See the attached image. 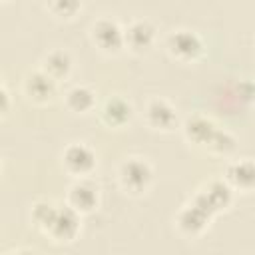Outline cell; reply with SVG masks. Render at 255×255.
I'll use <instances>...</instances> for the list:
<instances>
[{
	"mask_svg": "<svg viewBox=\"0 0 255 255\" xmlns=\"http://www.w3.org/2000/svg\"><path fill=\"white\" fill-rule=\"evenodd\" d=\"M133 116L131 104L122 96H112L102 106V120L110 128H122L126 126Z\"/></svg>",
	"mask_w": 255,
	"mask_h": 255,
	"instance_id": "ba28073f",
	"label": "cell"
},
{
	"mask_svg": "<svg viewBox=\"0 0 255 255\" xmlns=\"http://www.w3.org/2000/svg\"><path fill=\"white\" fill-rule=\"evenodd\" d=\"M68 199L78 213H88L98 205V187L90 181H76L70 187Z\"/></svg>",
	"mask_w": 255,
	"mask_h": 255,
	"instance_id": "30bf717a",
	"label": "cell"
},
{
	"mask_svg": "<svg viewBox=\"0 0 255 255\" xmlns=\"http://www.w3.org/2000/svg\"><path fill=\"white\" fill-rule=\"evenodd\" d=\"M145 118L147 122L155 128V129H171L175 124H177V116H175V110L165 102V100H151L147 104V110H145Z\"/></svg>",
	"mask_w": 255,
	"mask_h": 255,
	"instance_id": "7c38bea8",
	"label": "cell"
},
{
	"mask_svg": "<svg viewBox=\"0 0 255 255\" xmlns=\"http://www.w3.org/2000/svg\"><path fill=\"white\" fill-rule=\"evenodd\" d=\"M52 12L60 18H72L82 8V0H50Z\"/></svg>",
	"mask_w": 255,
	"mask_h": 255,
	"instance_id": "ac0fdd59",
	"label": "cell"
},
{
	"mask_svg": "<svg viewBox=\"0 0 255 255\" xmlns=\"http://www.w3.org/2000/svg\"><path fill=\"white\" fill-rule=\"evenodd\" d=\"M213 215L205 209V207H201L199 203H195V201H191V205H187V207H183L181 209V213H179V217H177V223H179V227L185 231V233H199V231H203V227L209 223V219H211Z\"/></svg>",
	"mask_w": 255,
	"mask_h": 255,
	"instance_id": "8fae6325",
	"label": "cell"
},
{
	"mask_svg": "<svg viewBox=\"0 0 255 255\" xmlns=\"http://www.w3.org/2000/svg\"><path fill=\"white\" fill-rule=\"evenodd\" d=\"M8 108H10V98H8L6 88H4L2 82H0V114H6Z\"/></svg>",
	"mask_w": 255,
	"mask_h": 255,
	"instance_id": "d6986e66",
	"label": "cell"
},
{
	"mask_svg": "<svg viewBox=\"0 0 255 255\" xmlns=\"http://www.w3.org/2000/svg\"><path fill=\"white\" fill-rule=\"evenodd\" d=\"M183 129H185V135H187L189 141L207 147V143H209V139L213 137L217 126H215L211 120H207V118L193 116V118H189V120L185 122V128H183Z\"/></svg>",
	"mask_w": 255,
	"mask_h": 255,
	"instance_id": "4fadbf2b",
	"label": "cell"
},
{
	"mask_svg": "<svg viewBox=\"0 0 255 255\" xmlns=\"http://www.w3.org/2000/svg\"><path fill=\"white\" fill-rule=\"evenodd\" d=\"M56 241H72L80 231V213L72 205L56 207L48 227L44 229Z\"/></svg>",
	"mask_w": 255,
	"mask_h": 255,
	"instance_id": "6da1fadb",
	"label": "cell"
},
{
	"mask_svg": "<svg viewBox=\"0 0 255 255\" xmlns=\"http://www.w3.org/2000/svg\"><path fill=\"white\" fill-rule=\"evenodd\" d=\"M66 104H68L70 110L84 114V112H90V110L94 108L96 96H94V92H92L90 88H86V86H74V88L66 94Z\"/></svg>",
	"mask_w": 255,
	"mask_h": 255,
	"instance_id": "2e32d148",
	"label": "cell"
},
{
	"mask_svg": "<svg viewBox=\"0 0 255 255\" xmlns=\"http://www.w3.org/2000/svg\"><path fill=\"white\" fill-rule=\"evenodd\" d=\"M24 90H26V94H28L34 102L44 104V102L52 100V96L56 94V80L50 78L44 70H40V72H34V74H30V76H26Z\"/></svg>",
	"mask_w": 255,
	"mask_h": 255,
	"instance_id": "9c48e42d",
	"label": "cell"
},
{
	"mask_svg": "<svg viewBox=\"0 0 255 255\" xmlns=\"http://www.w3.org/2000/svg\"><path fill=\"white\" fill-rule=\"evenodd\" d=\"M207 147H209L211 151H215V153H227V151H231V149L235 147V139H233V135H231L229 131L217 128L215 133H213V137L209 139Z\"/></svg>",
	"mask_w": 255,
	"mask_h": 255,
	"instance_id": "e0dca14e",
	"label": "cell"
},
{
	"mask_svg": "<svg viewBox=\"0 0 255 255\" xmlns=\"http://www.w3.org/2000/svg\"><path fill=\"white\" fill-rule=\"evenodd\" d=\"M227 179L239 187V189H251L253 185V179H255V169H253V163L249 159H243V161H237L233 165H229L227 169Z\"/></svg>",
	"mask_w": 255,
	"mask_h": 255,
	"instance_id": "9a60e30c",
	"label": "cell"
},
{
	"mask_svg": "<svg viewBox=\"0 0 255 255\" xmlns=\"http://www.w3.org/2000/svg\"><path fill=\"white\" fill-rule=\"evenodd\" d=\"M64 165L76 175H86L96 165V153L86 143H72L64 149Z\"/></svg>",
	"mask_w": 255,
	"mask_h": 255,
	"instance_id": "8992f818",
	"label": "cell"
},
{
	"mask_svg": "<svg viewBox=\"0 0 255 255\" xmlns=\"http://www.w3.org/2000/svg\"><path fill=\"white\" fill-rule=\"evenodd\" d=\"M92 38L104 52H120L124 48V30L110 18H102L94 24Z\"/></svg>",
	"mask_w": 255,
	"mask_h": 255,
	"instance_id": "5b68a950",
	"label": "cell"
},
{
	"mask_svg": "<svg viewBox=\"0 0 255 255\" xmlns=\"http://www.w3.org/2000/svg\"><path fill=\"white\" fill-rule=\"evenodd\" d=\"M195 203H199L201 207H205L211 215H215L217 211L225 209L231 203V187L223 181H209L195 197Z\"/></svg>",
	"mask_w": 255,
	"mask_h": 255,
	"instance_id": "277c9868",
	"label": "cell"
},
{
	"mask_svg": "<svg viewBox=\"0 0 255 255\" xmlns=\"http://www.w3.org/2000/svg\"><path fill=\"white\" fill-rule=\"evenodd\" d=\"M0 2H2V0H0Z\"/></svg>",
	"mask_w": 255,
	"mask_h": 255,
	"instance_id": "ffe728a7",
	"label": "cell"
},
{
	"mask_svg": "<svg viewBox=\"0 0 255 255\" xmlns=\"http://www.w3.org/2000/svg\"><path fill=\"white\" fill-rule=\"evenodd\" d=\"M167 50L173 58L189 62V60H195V58L201 56L203 42L191 30H175L167 36Z\"/></svg>",
	"mask_w": 255,
	"mask_h": 255,
	"instance_id": "3957f363",
	"label": "cell"
},
{
	"mask_svg": "<svg viewBox=\"0 0 255 255\" xmlns=\"http://www.w3.org/2000/svg\"><path fill=\"white\" fill-rule=\"evenodd\" d=\"M42 70H44L50 78H54V80L58 82V80H62V78H66V76L70 74V70H72V58H70V54L64 52V50H54V52H50V54L46 56Z\"/></svg>",
	"mask_w": 255,
	"mask_h": 255,
	"instance_id": "5bb4252c",
	"label": "cell"
},
{
	"mask_svg": "<svg viewBox=\"0 0 255 255\" xmlns=\"http://www.w3.org/2000/svg\"><path fill=\"white\" fill-rule=\"evenodd\" d=\"M155 28L145 20H135L124 30V46L133 52H145L153 44Z\"/></svg>",
	"mask_w": 255,
	"mask_h": 255,
	"instance_id": "52a82bcc",
	"label": "cell"
},
{
	"mask_svg": "<svg viewBox=\"0 0 255 255\" xmlns=\"http://www.w3.org/2000/svg\"><path fill=\"white\" fill-rule=\"evenodd\" d=\"M151 175H153V171H151L149 163L139 157H131V159L124 161L120 167V181L131 193L145 191L151 181Z\"/></svg>",
	"mask_w": 255,
	"mask_h": 255,
	"instance_id": "7a4b0ae2",
	"label": "cell"
}]
</instances>
